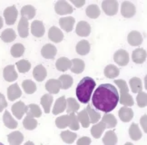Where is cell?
I'll return each instance as SVG.
<instances>
[{"mask_svg":"<svg viewBox=\"0 0 147 145\" xmlns=\"http://www.w3.org/2000/svg\"><path fill=\"white\" fill-rule=\"evenodd\" d=\"M92 101L95 109L104 113H110L119 103V93L113 85L103 83L94 91Z\"/></svg>","mask_w":147,"mask_h":145,"instance_id":"cell-1","label":"cell"},{"mask_svg":"<svg viewBox=\"0 0 147 145\" xmlns=\"http://www.w3.org/2000/svg\"><path fill=\"white\" fill-rule=\"evenodd\" d=\"M95 85H96V83L93 78L84 77L79 82L76 90L77 99L82 103H88Z\"/></svg>","mask_w":147,"mask_h":145,"instance_id":"cell-2","label":"cell"},{"mask_svg":"<svg viewBox=\"0 0 147 145\" xmlns=\"http://www.w3.org/2000/svg\"><path fill=\"white\" fill-rule=\"evenodd\" d=\"M118 7H119V4L115 0H105L102 3V8H103L104 12L110 16L116 15Z\"/></svg>","mask_w":147,"mask_h":145,"instance_id":"cell-3","label":"cell"},{"mask_svg":"<svg viewBox=\"0 0 147 145\" xmlns=\"http://www.w3.org/2000/svg\"><path fill=\"white\" fill-rule=\"evenodd\" d=\"M18 11L15 5L5 8L4 11V17L7 25L9 26L14 25L16 18H18Z\"/></svg>","mask_w":147,"mask_h":145,"instance_id":"cell-4","label":"cell"},{"mask_svg":"<svg viewBox=\"0 0 147 145\" xmlns=\"http://www.w3.org/2000/svg\"><path fill=\"white\" fill-rule=\"evenodd\" d=\"M55 10L58 15H69L73 13V7L70 5L69 3L64 0H60V1L56 2L55 5Z\"/></svg>","mask_w":147,"mask_h":145,"instance_id":"cell-5","label":"cell"},{"mask_svg":"<svg viewBox=\"0 0 147 145\" xmlns=\"http://www.w3.org/2000/svg\"><path fill=\"white\" fill-rule=\"evenodd\" d=\"M136 9H135L134 5L129 1H124L122 3L121 7V14L123 15V17L125 18H131L135 15Z\"/></svg>","mask_w":147,"mask_h":145,"instance_id":"cell-6","label":"cell"},{"mask_svg":"<svg viewBox=\"0 0 147 145\" xmlns=\"http://www.w3.org/2000/svg\"><path fill=\"white\" fill-rule=\"evenodd\" d=\"M115 62L121 66H125L129 63V54L123 49H120L116 51L114 55Z\"/></svg>","mask_w":147,"mask_h":145,"instance_id":"cell-7","label":"cell"},{"mask_svg":"<svg viewBox=\"0 0 147 145\" xmlns=\"http://www.w3.org/2000/svg\"><path fill=\"white\" fill-rule=\"evenodd\" d=\"M3 76H4V79L7 82H14L18 79V72H16L15 65L10 64V65H7V67H5L3 71Z\"/></svg>","mask_w":147,"mask_h":145,"instance_id":"cell-8","label":"cell"},{"mask_svg":"<svg viewBox=\"0 0 147 145\" xmlns=\"http://www.w3.org/2000/svg\"><path fill=\"white\" fill-rule=\"evenodd\" d=\"M76 33L79 36L86 37L88 36L91 33V26L86 21H80L76 26Z\"/></svg>","mask_w":147,"mask_h":145,"instance_id":"cell-9","label":"cell"},{"mask_svg":"<svg viewBox=\"0 0 147 145\" xmlns=\"http://www.w3.org/2000/svg\"><path fill=\"white\" fill-rule=\"evenodd\" d=\"M45 26L43 22L40 20H36L31 24V33L36 37H42L45 35Z\"/></svg>","mask_w":147,"mask_h":145,"instance_id":"cell-10","label":"cell"},{"mask_svg":"<svg viewBox=\"0 0 147 145\" xmlns=\"http://www.w3.org/2000/svg\"><path fill=\"white\" fill-rule=\"evenodd\" d=\"M21 95L22 91L18 83H14L7 88V97L9 101H15V100L21 97Z\"/></svg>","mask_w":147,"mask_h":145,"instance_id":"cell-11","label":"cell"},{"mask_svg":"<svg viewBox=\"0 0 147 145\" xmlns=\"http://www.w3.org/2000/svg\"><path fill=\"white\" fill-rule=\"evenodd\" d=\"M48 37L54 43H60L61 41H63L64 35L56 26H52L48 31Z\"/></svg>","mask_w":147,"mask_h":145,"instance_id":"cell-12","label":"cell"},{"mask_svg":"<svg viewBox=\"0 0 147 145\" xmlns=\"http://www.w3.org/2000/svg\"><path fill=\"white\" fill-rule=\"evenodd\" d=\"M56 53H57V49L55 46L51 44H47L46 46H44L42 50H41V54L44 56V58L47 59H54Z\"/></svg>","mask_w":147,"mask_h":145,"instance_id":"cell-13","label":"cell"},{"mask_svg":"<svg viewBox=\"0 0 147 145\" xmlns=\"http://www.w3.org/2000/svg\"><path fill=\"white\" fill-rule=\"evenodd\" d=\"M46 89L49 93L56 94L61 89V83L57 79H50L46 83Z\"/></svg>","mask_w":147,"mask_h":145,"instance_id":"cell-14","label":"cell"},{"mask_svg":"<svg viewBox=\"0 0 147 145\" xmlns=\"http://www.w3.org/2000/svg\"><path fill=\"white\" fill-rule=\"evenodd\" d=\"M75 22V18L72 17V16H66V17H62L59 19V25L62 29L68 33L73 30Z\"/></svg>","mask_w":147,"mask_h":145,"instance_id":"cell-15","label":"cell"},{"mask_svg":"<svg viewBox=\"0 0 147 145\" xmlns=\"http://www.w3.org/2000/svg\"><path fill=\"white\" fill-rule=\"evenodd\" d=\"M147 54L146 51L143 48H138L134 50L132 54V59L135 64H143L146 61Z\"/></svg>","mask_w":147,"mask_h":145,"instance_id":"cell-16","label":"cell"},{"mask_svg":"<svg viewBox=\"0 0 147 145\" xmlns=\"http://www.w3.org/2000/svg\"><path fill=\"white\" fill-rule=\"evenodd\" d=\"M128 43L133 46H138L143 43V36L138 31H132L127 36Z\"/></svg>","mask_w":147,"mask_h":145,"instance_id":"cell-17","label":"cell"},{"mask_svg":"<svg viewBox=\"0 0 147 145\" xmlns=\"http://www.w3.org/2000/svg\"><path fill=\"white\" fill-rule=\"evenodd\" d=\"M47 69L44 67V65L38 64L36 66L35 68H34L33 76L37 82L44 81V79L47 77Z\"/></svg>","mask_w":147,"mask_h":145,"instance_id":"cell-18","label":"cell"},{"mask_svg":"<svg viewBox=\"0 0 147 145\" xmlns=\"http://www.w3.org/2000/svg\"><path fill=\"white\" fill-rule=\"evenodd\" d=\"M12 113L18 119H22L23 115L26 113V104L23 102H16L12 105Z\"/></svg>","mask_w":147,"mask_h":145,"instance_id":"cell-19","label":"cell"},{"mask_svg":"<svg viewBox=\"0 0 147 145\" xmlns=\"http://www.w3.org/2000/svg\"><path fill=\"white\" fill-rule=\"evenodd\" d=\"M66 109V99L65 96H61L60 98H58L56 100V102L54 105L53 108V114L54 115H57Z\"/></svg>","mask_w":147,"mask_h":145,"instance_id":"cell-20","label":"cell"},{"mask_svg":"<svg viewBox=\"0 0 147 145\" xmlns=\"http://www.w3.org/2000/svg\"><path fill=\"white\" fill-rule=\"evenodd\" d=\"M26 116L33 117V118H39L42 115V111L38 105L32 103L26 106Z\"/></svg>","mask_w":147,"mask_h":145,"instance_id":"cell-21","label":"cell"},{"mask_svg":"<svg viewBox=\"0 0 147 145\" xmlns=\"http://www.w3.org/2000/svg\"><path fill=\"white\" fill-rule=\"evenodd\" d=\"M72 62L66 57H61L59 58L55 63V67L60 72H65L71 68Z\"/></svg>","mask_w":147,"mask_h":145,"instance_id":"cell-22","label":"cell"},{"mask_svg":"<svg viewBox=\"0 0 147 145\" xmlns=\"http://www.w3.org/2000/svg\"><path fill=\"white\" fill-rule=\"evenodd\" d=\"M119 117L121 121H123V122H129L134 117V111L131 108L127 106L122 107L119 110Z\"/></svg>","mask_w":147,"mask_h":145,"instance_id":"cell-23","label":"cell"},{"mask_svg":"<svg viewBox=\"0 0 147 145\" xmlns=\"http://www.w3.org/2000/svg\"><path fill=\"white\" fill-rule=\"evenodd\" d=\"M8 142L11 145H18L21 144L24 141V135L20 132H13L7 136Z\"/></svg>","mask_w":147,"mask_h":145,"instance_id":"cell-24","label":"cell"},{"mask_svg":"<svg viewBox=\"0 0 147 145\" xmlns=\"http://www.w3.org/2000/svg\"><path fill=\"white\" fill-rule=\"evenodd\" d=\"M3 122L5 127L9 128V129H16L18 127V124L12 116H11L10 113L8 111H5L3 115Z\"/></svg>","mask_w":147,"mask_h":145,"instance_id":"cell-25","label":"cell"},{"mask_svg":"<svg viewBox=\"0 0 147 145\" xmlns=\"http://www.w3.org/2000/svg\"><path fill=\"white\" fill-rule=\"evenodd\" d=\"M54 98L53 95L51 93H47V94H44L41 98V104L44 107V111L46 113H49L51 111V105L53 103Z\"/></svg>","mask_w":147,"mask_h":145,"instance_id":"cell-26","label":"cell"},{"mask_svg":"<svg viewBox=\"0 0 147 145\" xmlns=\"http://www.w3.org/2000/svg\"><path fill=\"white\" fill-rule=\"evenodd\" d=\"M72 66H71V71L72 72H75V74H81V72H84V67H86V64H84V62L81 59H77L75 58L72 61Z\"/></svg>","mask_w":147,"mask_h":145,"instance_id":"cell-27","label":"cell"},{"mask_svg":"<svg viewBox=\"0 0 147 145\" xmlns=\"http://www.w3.org/2000/svg\"><path fill=\"white\" fill-rule=\"evenodd\" d=\"M18 34L22 38L28 36V20L26 17H21L18 26Z\"/></svg>","mask_w":147,"mask_h":145,"instance_id":"cell-28","label":"cell"},{"mask_svg":"<svg viewBox=\"0 0 147 145\" xmlns=\"http://www.w3.org/2000/svg\"><path fill=\"white\" fill-rule=\"evenodd\" d=\"M102 122H104L105 124V127L108 128V129L115 128L117 124L116 118L114 116V114L109 113H105V114L103 116V118H102Z\"/></svg>","mask_w":147,"mask_h":145,"instance_id":"cell-29","label":"cell"},{"mask_svg":"<svg viewBox=\"0 0 147 145\" xmlns=\"http://www.w3.org/2000/svg\"><path fill=\"white\" fill-rule=\"evenodd\" d=\"M76 53L80 55H86L90 52V44L86 40H82L76 44Z\"/></svg>","mask_w":147,"mask_h":145,"instance_id":"cell-30","label":"cell"},{"mask_svg":"<svg viewBox=\"0 0 147 145\" xmlns=\"http://www.w3.org/2000/svg\"><path fill=\"white\" fill-rule=\"evenodd\" d=\"M21 15L22 17H26L27 20L32 19L36 15V8L31 5H26L21 9Z\"/></svg>","mask_w":147,"mask_h":145,"instance_id":"cell-31","label":"cell"},{"mask_svg":"<svg viewBox=\"0 0 147 145\" xmlns=\"http://www.w3.org/2000/svg\"><path fill=\"white\" fill-rule=\"evenodd\" d=\"M105 75L107 78H110V79H115L120 74V71L118 69L115 65H113V64H109L107 65L106 67L105 68Z\"/></svg>","mask_w":147,"mask_h":145,"instance_id":"cell-32","label":"cell"},{"mask_svg":"<svg viewBox=\"0 0 147 145\" xmlns=\"http://www.w3.org/2000/svg\"><path fill=\"white\" fill-rule=\"evenodd\" d=\"M105 124L103 122H99V124H94L92 129H91V134L93 135V137H94L95 139H99L102 136V133L104 132V131L105 130Z\"/></svg>","mask_w":147,"mask_h":145,"instance_id":"cell-33","label":"cell"},{"mask_svg":"<svg viewBox=\"0 0 147 145\" xmlns=\"http://www.w3.org/2000/svg\"><path fill=\"white\" fill-rule=\"evenodd\" d=\"M118 142L117 136L115 131H109L105 133V135L103 138V142L105 145H115Z\"/></svg>","mask_w":147,"mask_h":145,"instance_id":"cell-34","label":"cell"},{"mask_svg":"<svg viewBox=\"0 0 147 145\" xmlns=\"http://www.w3.org/2000/svg\"><path fill=\"white\" fill-rule=\"evenodd\" d=\"M86 13L88 17L92 18V19H95L100 15L101 11H100V8L97 5H90L87 7L86 10Z\"/></svg>","mask_w":147,"mask_h":145,"instance_id":"cell-35","label":"cell"},{"mask_svg":"<svg viewBox=\"0 0 147 145\" xmlns=\"http://www.w3.org/2000/svg\"><path fill=\"white\" fill-rule=\"evenodd\" d=\"M61 83V89H64V90H67V89H69L73 83H74V80L71 75H62L59 79H58Z\"/></svg>","mask_w":147,"mask_h":145,"instance_id":"cell-36","label":"cell"},{"mask_svg":"<svg viewBox=\"0 0 147 145\" xmlns=\"http://www.w3.org/2000/svg\"><path fill=\"white\" fill-rule=\"evenodd\" d=\"M76 116H77L78 122H80L84 128H88L89 127V125H90V119H89L88 113H87V111L86 109L81 111Z\"/></svg>","mask_w":147,"mask_h":145,"instance_id":"cell-37","label":"cell"},{"mask_svg":"<svg viewBox=\"0 0 147 145\" xmlns=\"http://www.w3.org/2000/svg\"><path fill=\"white\" fill-rule=\"evenodd\" d=\"M130 86H131L132 92L134 93H138L143 90V83L142 81L138 77H133L130 80Z\"/></svg>","mask_w":147,"mask_h":145,"instance_id":"cell-38","label":"cell"},{"mask_svg":"<svg viewBox=\"0 0 147 145\" xmlns=\"http://www.w3.org/2000/svg\"><path fill=\"white\" fill-rule=\"evenodd\" d=\"M16 38V35L12 28H7L1 34V39L5 43H11Z\"/></svg>","mask_w":147,"mask_h":145,"instance_id":"cell-39","label":"cell"},{"mask_svg":"<svg viewBox=\"0 0 147 145\" xmlns=\"http://www.w3.org/2000/svg\"><path fill=\"white\" fill-rule=\"evenodd\" d=\"M129 135L131 137L132 140H134V141H138L142 138V132H141L139 127L136 124H133L131 126H130Z\"/></svg>","mask_w":147,"mask_h":145,"instance_id":"cell-40","label":"cell"},{"mask_svg":"<svg viewBox=\"0 0 147 145\" xmlns=\"http://www.w3.org/2000/svg\"><path fill=\"white\" fill-rule=\"evenodd\" d=\"M80 108V105L76 102L75 98H68L66 99V111L68 113H76Z\"/></svg>","mask_w":147,"mask_h":145,"instance_id":"cell-41","label":"cell"},{"mask_svg":"<svg viewBox=\"0 0 147 145\" xmlns=\"http://www.w3.org/2000/svg\"><path fill=\"white\" fill-rule=\"evenodd\" d=\"M61 138L63 142L65 143L71 144L76 141V139L77 138V134L76 132H73L70 131H65L61 132Z\"/></svg>","mask_w":147,"mask_h":145,"instance_id":"cell-42","label":"cell"},{"mask_svg":"<svg viewBox=\"0 0 147 145\" xmlns=\"http://www.w3.org/2000/svg\"><path fill=\"white\" fill-rule=\"evenodd\" d=\"M10 53L12 54L13 57H20L24 54L25 53V46L22 44H15L14 46L11 47Z\"/></svg>","mask_w":147,"mask_h":145,"instance_id":"cell-43","label":"cell"},{"mask_svg":"<svg viewBox=\"0 0 147 145\" xmlns=\"http://www.w3.org/2000/svg\"><path fill=\"white\" fill-rule=\"evenodd\" d=\"M22 87H23L25 93L27 94H32L36 91V83L31 80H25L22 83Z\"/></svg>","mask_w":147,"mask_h":145,"instance_id":"cell-44","label":"cell"},{"mask_svg":"<svg viewBox=\"0 0 147 145\" xmlns=\"http://www.w3.org/2000/svg\"><path fill=\"white\" fill-rule=\"evenodd\" d=\"M86 110L87 111V113H88L90 122H91V124H96V122L101 118V114L99 113H97L96 111H94V109H92L91 105H87V107L86 108Z\"/></svg>","mask_w":147,"mask_h":145,"instance_id":"cell-45","label":"cell"},{"mask_svg":"<svg viewBox=\"0 0 147 145\" xmlns=\"http://www.w3.org/2000/svg\"><path fill=\"white\" fill-rule=\"evenodd\" d=\"M37 124L38 122H36V120L35 118L29 117V116H26L23 121V126L26 130H29V131L35 130L37 127Z\"/></svg>","mask_w":147,"mask_h":145,"instance_id":"cell-46","label":"cell"},{"mask_svg":"<svg viewBox=\"0 0 147 145\" xmlns=\"http://www.w3.org/2000/svg\"><path fill=\"white\" fill-rule=\"evenodd\" d=\"M16 67H18V72H22V74H25V72H28L31 68V64L26 59H22L18 61V62L16 64Z\"/></svg>","mask_w":147,"mask_h":145,"instance_id":"cell-47","label":"cell"},{"mask_svg":"<svg viewBox=\"0 0 147 145\" xmlns=\"http://www.w3.org/2000/svg\"><path fill=\"white\" fill-rule=\"evenodd\" d=\"M55 125L59 129H65L69 125V115L59 116L55 119Z\"/></svg>","mask_w":147,"mask_h":145,"instance_id":"cell-48","label":"cell"},{"mask_svg":"<svg viewBox=\"0 0 147 145\" xmlns=\"http://www.w3.org/2000/svg\"><path fill=\"white\" fill-rule=\"evenodd\" d=\"M120 97H119V103L124 106H133L134 105V99L133 97L130 95L129 93H124V94H120Z\"/></svg>","mask_w":147,"mask_h":145,"instance_id":"cell-49","label":"cell"},{"mask_svg":"<svg viewBox=\"0 0 147 145\" xmlns=\"http://www.w3.org/2000/svg\"><path fill=\"white\" fill-rule=\"evenodd\" d=\"M70 129L72 131H77L79 129V122L77 119V116L75 114V113H69V125Z\"/></svg>","mask_w":147,"mask_h":145,"instance_id":"cell-50","label":"cell"},{"mask_svg":"<svg viewBox=\"0 0 147 145\" xmlns=\"http://www.w3.org/2000/svg\"><path fill=\"white\" fill-rule=\"evenodd\" d=\"M136 100H137V104H138L139 107H141V108L146 107V105H147V94H146V93H144V92L138 93Z\"/></svg>","mask_w":147,"mask_h":145,"instance_id":"cell-51","label":"cell"},{"mask_svg":"<svg viewBox=\"0 0 147 145\" xmlns=\"http://www.w3.org/2000/svg\"><path fill=\"white\" fill-rule=\"evenodd\" d=\"M115 83H116V85L120 88V94L128 93L129 88L127 86V83H126L125 81H123V80H115Z\"/></svg>","mask_w":147,"mask_h":145,"instance_id":"cell-52","label":"cell"},{"mask_svg":"<svg viewBox=\"0 0 147 145\" xmlns=\"http://www.w3.org/2000/svg\"><path fill=\"white\" fill-rule=\"evenodd\" d=\"M7 107V102L5 101L4 94L0 93V113H1L2 111H4V109H5Z\"/></svg>","mask_w":147,"mask_h":145,"instance_id":"cell-53","label":"cell"},{"mask_svg":"<svg viewBox=\"0 0 147 145\" xmlns=\"http://www.w3.org/2000/svg\"><path fill=\"white\" fill-rule=\"evenodd\" d=\"M91 143V139L89 137H82L77 141V145H89Z\"/></svg>","mask_w":147,"mask_h":145,"instance_id":"cell-54","label":"cell"},{"mask_svg":"<svg viewBox=\"0 0 147 145\" xmlns=\"http://www.w3.org/2000/svg\"><path fill=\"white\" fill-rule=\"evenodd\" d=\"M146 117H147V115L144 114V115L142 117V119H141V125H142V127H143L144 131L145 132V133L147 132V128H146Z\"/></svg>","mask_w":147,"mask_h":145,"instance_id":"cell-55","label":"cell"},{"mask_svg":"<svg viewBox=\"0 0 147 145\" xmlns=\"http://www.w3.org/2000/svg\"><path fill=\"white\" fill-rule=\"evenodd\" d=\"M72 3L75 5L76 7H81L82 5H84L86 1H84V0H79V1H76V0H72Z\"/></svg>","mask_w":147,"mask_h":145,"instance_id":"cell-56","label":"cell"},{"mask_svg":"<svg viewBox=\"0 0 147 145\" xmlns=\"http://www.w3.org/2000/svg\"><path fill=\"white\" fill-rule=\"evenodd\" d=\"M3 25H4V23H3V19H2L1 16H0V28H2Z\"/></svg>","mask_w":147,"mask_h":145,"instance_id":"cell-57","label":"cell"}]
</instances>
